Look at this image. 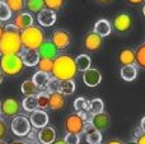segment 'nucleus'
Instances as JSON below:
<instances>
[{
    "mask_svg": "<svg viewBox=\"0 0 145 144\" xmlns=\"http://www.w3.org/2000/svg\"><path fill=\"white\" fill-rule=\"evenodd\" d=\"M4 1L10 9V12L15 14L23 12V9L25 8V0H4Z\"/></svg>",
    "mask_w": 145,
    "mask_h": 144,
    "instance_id": "obj_28",
    "label": "nucleus"
},
{
    "mask_svg": "<svg viewBox=\"0 0 145 144\" xmlns=\"http://www.w3.org/2000/svg\"><path fill=\"white\" fill-rule=\"evenodd\" d=\"M138 66L135 64L133 65H126V66H121L120 70V75L121 78L125 82H133L138 78Z\"/></svg>",
    "mask_w": 145,
    "mask_h": 144,
    "instance_id": "obj_23",
    "label": "nucleus"
},
{
    "mask_svg": "<svg viewBox=\"0 0 145 144\" xmlns=\"http://www.w3.org/2000/svg\"><path fill=\"white\" fill-rule=\"evenodd\" d=\"M37 144H40V143H37Z\"/></svg>",
    "mask_w": 145,
    "mask_h": 144,
    "instance_id": "obj_58",
    "label": "nucleus"
},
{
    "mask_svg": "<svg viewBox=\"0 0 145 144\" xmlns=\"http://www.w3.org/2000/svg\"><path fill=\"white\" fill-rule=\"evenodd\" d=\"M117 61L121 66L135 64V50H133L131 47L121 48L117 54Z\"/></svg>",
    "mask_w": 145,
    "mask_h": 144,
    "instance_id": "obj_17",
    "label": "nucleus"
},
{
    "mask_svg": "<svg viewBox=\"0 0 145 144\" xmlns=\"http://www.w3.org/2000/svg\"><path fill=\"white\" fill-rule=\"evenodd\" d=\"M7 134H8V126H7V124H5L4 119L0 117V142L7 138Z\"/></svg>",
    "mask_w": 145,
    "mask_h": 144,
    "instance_id": "obj_41",
    "label": "nucleus"
},
{
    "mask_svg": "<svg viewBox=\"0 0 145 144\" xmlns=\"http://www.w3.org/2000/svg\"><path fill=\"white\" fill-rule=\"evenodd\" d=\"M125 144H136V143H135V140H131V142H129V143H125Z\"/></svg>",
    "mask_w": 145,
    "mask_h": 144,
    "instance_id": "obj_53",
    "label": "nucleus"
},
{
    "mask_svg": "<svg viewBox=\"0 0 145 144\" xmlns=\"http://www.w3.org/2000/svg\"><path fill=\"white\" fill-rule=\"evenodd\" d=\"M105 111V102L101 98H93L89 101V112L92 115H97Z\"/></svg>",
    "mask_w": 145,
    "mask_h": 144,
    "instance_id": "obj_29",
    "label": "nucleus"
},
{
    "mask_svg": "<svg viewBox=\"0 0 145 144\" xmlns=\"http://www.w3.org/2000/svg\"><path fill=\"white\" fill-rule=\"evenodd\" d=\"M24 142L27 144H37L38 143V130L31 129V132L24 137Z\"/></svg>",
    "mask_w": 145,
    "mask_h": 144,
    "instance_id": "obj_39",
    "label": "nucleus"
},
{
    "mask_svg": "<svg viewBox=\"0 0 145 144\" xmlns=\"http://www.w3.org/2000/svg\"><path fill=\"white\" fill-rule=\"evenodd\" d=\"M52 144H66V143H65V140L64 139H56Z\"/></svg>",
    "mask_w": 145,
    "mask_h": 144,
    "instance_id": "obj_47",
    "label": "nucleus"
},
{
    "mask_svg": "<svg viewBox=\"0 0 145 144\" xmlns=\"http://www.w3.org/2000/svg\"><path fill=\"white\" fill-rule=\"evenodd\" d=\"M56 140V132L52 126H45L38 130V143L40 144H52Z\"/></svg>",
    "mask_w": 145,
    "mask_h": 144,
    "instance_id": "obj_19",
    "label": "nucleus"
},
{
    "mask_svg": "<svg viewBox=\"0 0 145 144\" xmlns=\"http://www.w3.org/2000/svg\"><path fill=\"white\" fill-rule=\"evenodd\" d=\"M65 106V96L60 92L48 94V109L52 111H59Z\"/></svg>",
    "mask_w": 145,
    "mask_h": 144,
    "instance_id": "obj_21",
    "label": "nucleus"
},
{
    "mask_svg": "<svg viewBox=\"0 0 145 144\" xmlns=\"http://www.w3.org/2000/svg\"><path fill=\"white\" fill-rule=\"evenodd\" d=\"M90 124L94 129L99 130L101 133L105 132V130L110 129L111 126V116L107 114V112H101V114L93 115L92 120H90Z\"/></svg>",
    "mask_w": 145,
    "mask_h": 144,
    "instance_id": "obj_14",
    "label": "nucleus"
},
{
    "mask_svg": "<svg viewBox=\"0 0 145 144\" xmlns=\"http://www.w3.org/2000/svg\"><path fill=\"white\" fill-rule=\"evenodd\" d=\"M13 13L10 12V9L8 8V5L5 4V1H0V22H8L12 18Z\"/></svg>",
    "mask_w": 145,
    "mask_h": 144,
    "instance_id": "obj_37",
    "label": "nucleus"
},
{
    "mask_svg": "<svg viewBox=\"0 0 145 144\" xmlns=\"http://www.w3.org/2000/svg\"><path fill=\"white\" fill-rule=\"evenodd\" d=\"M97 144H101V143H97Z\"/></svg>",
    "mask_w": 145,
    "mask_h": 144,
    "instance_id": "obj_56",
    "label": "nucleus"
},
{
    "mask_svg": "<svg viewBox=\"0 0 145 144\" xmlns=\"http://www.w3.org/2000/svg\"><path fill=\"white\" fill-rule=\"evenodd\" d=\"M37 51L41 58H47V59H52V60L57 56V52H59V50L51 43L50 40L43 41L42 45L37 48Z\"/></svg>",
    "mask_w": 145,
    "mask_h": 144,
    "instance_id": "obj_20",
    "label": "nucleus"
},
{
    "mask_svg": "<svg viewBox=\"0 0 145 144\" xmlns=\"http://www.w3.org/2000/svg\"><path fill=\"white\" fill-rule=\"evenodd\" d=\"M63 124H64V130H65V133L76 134L80 137L82 134H84L87 122L79 116L78 112H72V114H69L68 116H65Z\"/></svg>",
    "mask_w": 145,
    "mask_h": 144,
    "instance_id": "obj_5",
    "label": "nucleus"
},
{
    "mask_svg": "<svg viewBox=\"0 0 145 144\" xmlns=\"http://www.w3.org/2000/svg\"><path fill=\"white\" fill-rule=\"evenodd\" d=\"M0 1H3V0H0Z\"/></svg>",
    "mask_w": 145,
    "mask_h": 144,
    "instance_id": "obj_57",
    "label": "nucleus"
},
{
    "mask_svg": "<svg viewBox=\"0 0 145 144\" xmlns=\"http://www.w3.org/2000/svg\"><path fill=\"white\" fill-rule=\"evenodd\" d=\"M35 23V18L29 12H20L15 14L14 19H13V24L18 28L19 31H23L28 27H32Z\"/></svg>",
    "mask_w": 145,
    "mask_h": 144,
    "instance_id": "obj_15",
    "label": "nucleus"
},
{
    "mask_svg": "<svg viewBox=\"0 0 145 144\" xmlns=\"http://www.w3.org/2000/svg\"><path fill=\"white\" fill-rule=\"evenodd\" d=\"M64 140H65L66 144H79L80 137L76 134H69V133H66L65 137H64Z\"/></svg>",
    "mask_w": 145,
    "mask_h": 144,
    "instance_id": "obj_40",
    "label": "nucleus"
},
{
    "mask_svg": "<svg viewBox=\"0 0 145 144\" xmlns=\"http://www.w3.org/2000/svg\"><path fill=\"white\" fill-rule=\"evenodd\" d=\"M143 14H144V17H145V3H144V5H143Z\"/></svg>",
    "mask_w": 145,
    "mask_h": 144,
    "instance_id": "obj_52",
    "label": "nucleus"
},
{
    "mask_svg": "<svg viewBox=\"0 0 145 144\" xmlns=\"http://www.w3.org/2000/svg\"><path fill=\"white\" fill-rule=\"evenodd\" d=\"M93 32L97 33L101 37H107V36L111 35L112 32V26H111V22L106 18H101L97 22L94 23V27H93Z\"/></svg>",
    "mask_w": 145,
    "mask_h": 144,
    "instance_id": "obj_18",
    "label": "nucleus"
},
{
    "mask_svg": "<svg viewBox=\"0 0 145 144\" xmlns=\"http://www.w3.org/2000/svg\"><path fill=\"white\" fill-rule=\"evenodd\" d=\"M0 107H1V101H0Z\"/></svg>",
    "mask_w": 145,
    "mask_h": 144,
    "instance_id": "obj_55",
    "label": "nucleus"
},
{
    "mask_svg": "<svg viewBox=\"0 0 145 144\" xmlns=\"http://www.w3.org/2000/svg\"><path fill=\"white\" fill-rule=\"evenodd\" d=\"M52 66H54V60L47 58H40V61L37 64L38 70L43 71V73H48V74L52 71Z\"/></svg>",
    "mask_w": 145,
    "mask_h": 144,
    "instance_id": "obj_33",
    "label": "nucleus"
},
{
    "mask_svg": "<svg viewBox=\"0 0 145 144\" xmlns=\"http://www.w3.org/2000/svg\"><path fill=\"white\" fill-rule=\"evenodd\" d=\"M43 91H45L47 94L55 93V92H60V81H57V79H55V78L51 77V79L48 81V83L46 84V87H45Z\"/></svg>",
    "mask_w": 145,
    "mask_h": 144,
    "instance_id": "obj_36",
    "label": "nucleus"
},
{
    "mask_svg": "<svg viewBox=\"0 0 145 144\" xmlns=\"http://www.w3.org/2000/svg\"><path fill=\"white\" fill-rule=\"evenodd\" d=\"M36 99H37V107L40 110L48 109V94L45 91H41L36 94Z\"/></svg>",
    "mask_w": 145,
    "mask_h": 144,
    "instance_id": "obj_35",
    "label": "nucleus"
},
{
    "mask_svg": "<svg viewBox=\"0 0 145 144\" xmlns=\"http://www.w3.org/2000/svg\"><path fill=\"white\" fill-rule=\"evenodd\" d=\"M10 129H12L13 134L17 135L19 138H24L32 129V125L29 122V119L24 115H18V116L13 117L12 122H10Z\"/></svg>",
    "mask_w": 145,
    "mask_h": 144,
    "instance_id": "obj_7",
    "label": "nucleus"
},
{
    "mask_svg": "<svg viewBox=\"0 0 145 144\" xmlns=\"http://www.w3.org/2000/svg\"><path fill=\"white\" fill-rule=\"evenodd\" d=\"M75 89H76V84H75L74 79L60 82V93H63L64 96H70L75 92Z\"/></svg>",
    "mask_w": 145,
    "mask_h": 144,
    "instance_id": "obj_30",
    "label": "nucleus"
},
{
    "mask_svg": "<svg viewBox=\"0 0 145 144\" xmlns=\"http://www.w3.org/2000/svg\"><path fill=\"white\" fill-rule=\"evenodd\" d=\"M134 140H135L136 144H145V133H143L140 130V128L138 129L135 137H134Z\"/></svg>",
    "mask_w": 145,
    "mask_h": 144,
    "instance_id": "obj_42",
    "label": "nucleus"
},
{
    "mask_svg": "<svg viewBox=\"0 0 145 144\" xmlns=\"http://www.w3.org/2000/svg\"><path fill=\"white\" fill-rule=\"evenodd\" d=\"M97 1H99V3H103V4H106V3H111L112 0H97Z\"/></svg>",
    "mask_w": 145,
    "mask_h": 144,
    "instance_id": "obj_50",
    "label": "nucleus"
},
{
    "mask_svg": "<svg viewBox=\"0 0 145 144\" xmlns=\"http://www.w3.org/2000/svg\"><path fill=\"white\" fill-rule=\"evenodd\" d=\"M76 66H75V59H72L70 55L61 54L54 59L52 66V78L57 81H71L76 77Z\"/></svg>",
    "mask_w": 145,
    "mask_h": 144,
    "instance_id": "obj_1",
    "label": "nucleus"
},
{
    "mask_svg": "<svg viewBox=\"0 0 145 144\" xmlns=\"http://www.w3.org/2000/svg\"><path fill=\"white\" fill-rule=\"evenodd\" d=\"M23 51V45L19 33L3 32L0 36V56L3 55H20Z\"/></svg>",
    "mask_w": 145,
    "mask_h": 144,
    "instance_id": "obj_2",
    "label": "nucleus"
},
{
    "mask_svg": "<svg viewBox=\"0 0 145 144\" xmlns=\"http://www.w3.org/2000/svg\"><path fill=\"white\" fill-rule=\"evenodd\" d=\"M84 134H85V140L89 144H97L102 142V133L99 130L94 129L90 122H87V125H85Z\"/></svg>",
    "mask_w": 145,
    "mask_h": 144,
    "instance_id": "obj_22",
    "label": "nucleus"
},
{
    "mask_svg": "<svg viewBox=\"0 0 145 144\" xmlns=\"http://www.w3.org/2000/svg\"><path fill=\"white\" fill-rule=\"evenodd\" d=\"M135 65L145 69V42L139 45L135 50Z\"/></svg>",
    "mask_w": 145,
    "mask_h": 144,
    "instance_id": "obj_27",
    "label": "nucleus"
},
{
    "mask_svg": "<svg viewBox=\"0 0 145 144\" xmlns=\"http://www.w3.org/2000/svg\"><path fill=\"white\" fill-rule=\"evenodd\" d=\"M102 45H103V38L101 36H98L97 33H94L93 31L88 32L83 38V47L88 52H97V51L101 50Z\"/></svg>",
    "mask_w": 145,
    "mask_h": 144,
    "instance_id": "obj_10",
    "label": "nucleus"
},
{
    "mask_svg": "<svg viewBox=\"0 0 145 144\" xmlns=\"http://www.w3.org/2000/svg\"><path fill=\"white\" fill-rule=\"evenodd\" d=\"M22 109L27 112H33L35 110H37V99H36V96H28L25 97L22 101Z\"/></svg>",
    "mask_w": 145,
    "mask_h": 144,
    "instance_id": "obj_31",
    "label": "nucleus"
},
{
    "mask_svg": "<svg viewBox=\"0 0 145 144\" xmlns=\"http://www.w3.org/2000/svg\"><path fill=\"white\" fill-rule=\"evenodd\" d=\"M92 65V59L88 54H80L79 56H76L75 59V66H76L78 71H85L90 68Z\"/></svg>",
    "mask_w": 145,
    "mask_h": 144,
    "instance_id": "obj_24",
    "label": "nucleus"
},
{
    "mask_svg": "<svg viewBox=\"0 0 145 144\" xmlns=\"http://www.w3.org/2000/svg\"><path fill=\"white\" fill-rule=\"evenodd\" d=\"M25 7L29 13H40L45 8V3L43 0H25Z\"/></svg>",
    "mask_w": 145,
    "mask_h": 144,
    "instance_id": "obj_32",
    "label": "nucleus"
},
{
    "mask_svg": "<svg viewBox=\"0 0 145 144\" xmlns=\"http://www.w3.org/2000/svg\"><path fill=\"white\" fill-rule=\"evenodd\" d=\"M4 77H5V75L3 74V71L0 70V84H1V83H3V81H4Z\"/></svg>",
    "mask_w": 145,
    "mask_h": 144,
    "instance_id": "obj_49",
    "label": "nucleus"
},
{
    "mask_svg": "<svg viewBox=\"0 0 145 144\" xmlns=\"http://www.w3.org/2000/svg\"><path fill=\"white\" fill-rule=\"evenodd\" d=\"M50 41H51V43L60 51V50H65V48L69 47V45H70V42H71V37H70V33L66 29L59 28V29H55L52 32Z\"/></svg>",
    "mask_w": 145,
    "mask_h": 144,
    "instance_id": "obj_9",
    "label": "nucleus"
},
{
    "mask_svg": "<svg viewBox=\"0 0 145 144\" xmlns=\"http://www.w3.org/2000/svg\"><path fill=\"white\" fill-rule=\"evenodd\" d=\"M20 109H22V102H19V99L15 97H8L1 101L0 114L3 115V117L13 119L20 114Z\"/></svg>",
    "mask_w": 145,
    "mask_h": 144,
    "instance_id": "obj_6",
    "label": "nucleus"
},
{
    "mask_svg": "<svg viewBox=\"0 0 145 144\" xmlns=\"http://www.w3.org/2000/svg\"><path fill=\"white\" fill-rule=\"evenodd\" d=\"M51 79V75L48 73H43V71H36L35 74H33V77H32V81H33V83L37 86V88L38 89H45V87H46V84L48 83V81Z\"/></svg>",
    "mask_w": 145,
    "mask_h": 144,
    "instance_id": "obj_25",
    "label": "nucleus"
},
{
    "mask_svg": "<svg viewBox=\"0 0 145 144\" xmlns=\"http://www.w3.org/2000/svg\"><path fill=\"white\" fill-rule=\"evenodd\" d=\"M106 144H125V143L120 139H111V140H108Z\"/></svg>",
    "mask_w": 145,
    "mask_h": 144,
    "instance_id": "obj_45",
    "label": "nucleus"
},
{
    "mask_svg": "<svg viewBox=\"0 0 145 144\" xmlns=\"http://www.w3.org/2000/svg\"><path fill=\"white\" fill-rule=\"evenodd\" d=\"M20 58L24 64V66H37L38 61H40V54L37 50H33V48H23V51L20 52Z\"/></svg>",
    "mask_w": 145,
    "mask_h": 144,
    "instance_id": "obj_16",
    "label": "nucleus"
},
{
    "mask_svg": "<svg viewBox=\"0 0 145 144\" xmlns=\"http://www.w3.org/2000/svg\"><path fill=\"white\" fill-rule=\"evenodd\" d=\"M0 144H7V143H5L4 140H1V142H0Z\"/></svg>",
    "mask_w": 145,
    "mask_h": 144,
    "instance_id": "obj_54",
    "label": "nucleus"
},
{
    "mask_svg": "<svg viewBox=\"0 0 145 144\" xmlns=\"http://www.w3.org/2000/svg\"><path fill=\"white\" fill-rule=\"evenodd\" d=\"M83 82L87 87L89 88H94V87H98L102 82V74L98 69L95 68H89L88 70L83 71Z\"/></svg>",
    "mask_w": 145,
    "mask_h": 144,
    "instance_id": "obj_12",
    "label": "nucleus"
},
{
    "mask_svg": "<svg viewBox=\"0 0 145 144\" xmlns=\"http://www.w3.org/2000/svg\"><path fill=\"white\" fill-rule=\"evenodd\" d=\"M45 3V8L50 10H54V12H57L61 8L64 7V0H43Z\"/></svg>",
    "mask_w": 145,
    "mask_h": 144,
    "instance_id": "obj_38",
    "label": "nucleus"
},
{
    "mask_svg": "<svg viewBox=\"0 0 145 144\" xmlns=\"http://www.w3.org/2000/svg\"><path fill=\"white\" fill-rule=\"evenodd\" d=\"M4 31H5V32H15V33H19L20 32V31L18 29V28L15 27L13 23H8V24H5Z\"/></svg>",
    "mask_w": 145,
    "mask_h": 144,
    "instance_id": "obj_43",
    "label": "nucleus"
},
{
    "mask_svg": "<svg viewBox=\"0 0 145 144\" xmlns=\"http://www.w3.org/2000/svg\"><path fill=\"white\" fill-rule=\"evenodd\" d=\"M10 144H27V143L24 140H14V142H12Z\"/></svg>",
    "mask_w": 145,
    "mask_h": 144,
    "instance_id": "obj_48",
    "label": "nucleus"
},
{
    "mask_svg": "<svg viewBox=\"0 0 145 144\" xmlns=\"http://www.w3.org/2000/svg\"><path fill=\"white\" fill-rule=\"evenodd\" d=\"M74 110L75 112H83V111H89V101L85 99L84 97H78L74 99Z\"/></svg>",
    "mask_w": 145,
    "mask_h": 144,
    "instance_id": "obj_34",
    "label": "nucleus"
},
{
    "mask_svg": "<svg viewBox=\"0 0 145 144\" xmlns=\"http://www.w3.org/2000/svg\"><path fill=\"white\" fill-rule=\"evenodd\" d=\"M29 122L31 125H32L33 129H42V128L47 126L48 125V121H50V116H48V114L45 111V110H35L33 112H31L29 115Z\"/></svg>",
    "mask_w": 145,
    "mask_h": 144,
    "instance_id": "obj_11",
    "label": "nucleus"
},
{
    "mask_svg": "<svg viewBox=\"0 0 145 144\" xmlns=\"http://www.w3.org/2000/svg\"><path fill=\"white\" fill-rule=\"evenodd\" d=\"M19 36H20V41H22L23 48H33V50H37V48L42 45L43 41H45L43 29L35 24H33L32 27H28V28H25V29L20 31Z\"/></svg>",
    "mask_w": 145,
    "mask_h": 144,
    "instance_id": "obj_3",
    "label": "nucleus"
},
{
    "mask_svg": "<svg viewBox=\"0 0 145 144\" xmlns=\"http://www.w3.org/2000/svg\"><path fill=\"white\" fill-rule=\"evenodd\" d=\"M3 32H4V28H3V27H1V24H0V36L3 35Z\"/></svg>",
    "mask_w": 145,
    "mask_h": 144,
    "instance_id": "obj_51",
    "label": "nucleus"
},
{
    "mask_svg": "<svg viewBox=\"0 0 145 144\" xmlns=\"http://www.w3.org/2000/svg\"><path fill=\"white\" fill-rule=\"evenodd\" d=\"M112 29H115L117 33H127L130 32L131 27H133V17H131L129 13H118L117 15H115L112 19Z\"/></svg>",
    "mask_w": 145,
    "mask_h": 144,
    "instance_id": "obj_8",
    "label": "nucleus"
},
{
    "mask_svg": "<svg viewBox=\"0 0 145 144\" xmlns=\"http://www.w3.org/2000/svg\"><path fill=\"white\" fill-rule=\"evenodd\" d=\"M56 19H57L56 12L47 9V8H43L40 13H37V22L41 27H52L56 23Z\"/></svg>",
    "mask_w": 145,
    "mask_h": 144,
    "instance_id": "obj_13",
    "label": "nucleus"
},
{
    "mask_svg": "<svg viewBox=\"0 0 145 144\" xmlns=\"http://www.w3.org/2000/svg\"><path fill=\"white\" fill-rule=\"evenodd\" d=\"M20 92H22L25 97L36 96V94L38 93V88H37V86L33 83L32 79H27V81H24L22 83V86H20Z\"/></svg>",
    "mask_w": 145,
    "mask_h": 144,
    "instance_id": "obj_26",
    "label": "nucleus"
},
{
    "mask_svg": "<svg viewBox=\"0 0 145 144\" xmlns=\"http://www.w3.org/2000/svg\"><path fill=\"white\" fill-rule=\"evenodd\" d=\"M140 130L143 133H145V116L141 119V121H140Z\"/></svg>",
    "mask_w": 145,
    "mask_h": 144,
    "instance_id": "obj_46",
    "label": "nucleus"
},
{
    "mask_svg": "<svg viewBox=\"0 0 145 144\" xmlns=\"http://www.w3.org/2000/svg\"><path fill=\"white\" fill-rule=\"evenodd\" d=\"M125 1L130 5H141L145 3V0H125Z\"/></svg>",
    "mask_w": 145,
    "mask_h": 144,
    "instance_id": "obj_44",
    "label": "nucleus"
},
{
    "mask_svg": "<svg viewBox=\"0 0 145 144\" xmlns=\"http://www.w3.org/2000/svg\"><path fill=\"white\" fill-rule=\"evenodd\" d=\"M24 69V64L20 55H3L0 56V70L7 77H17Z\"/></svg>",
    "mask_w": 145,
    "mask_h": 144,
    "instance_id": "obj_4",
    "label": "nucleus"
}]
</instances>
